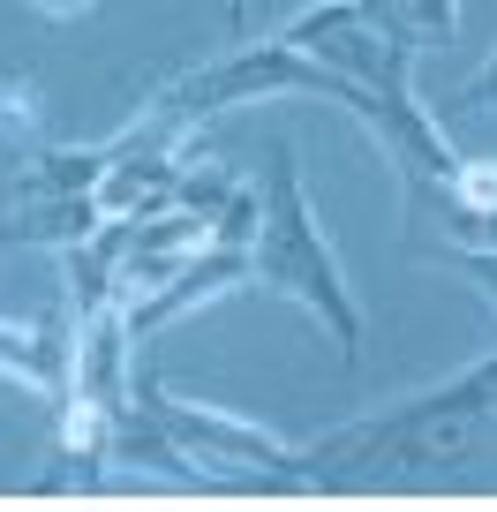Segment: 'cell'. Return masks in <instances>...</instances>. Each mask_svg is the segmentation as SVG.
<instances>
[{
  "label": "cell",
  "instance_id": "cell-1",
  "mask_svg": "<svg viewBox=\"0 0 497 512\" xmlns=\"http://www.w3.org/2000/svg\"><path fill=\"white\" fill-rule=\"evenodd\" d=\"M490 422H497V354L475 362V369H460V377L437 384V392L377 407V415H362V422H339L302 460H309V482L354 475V467H437V460H460Z\"/></svg>",
  "mask_w": 497,
  "mask_h": 512
},
{
  "label": "cell",
  "instance_id": "cell-2",
  "mask_svg": "<svg viewBox=\"0 0 497 512\" xmlns=\"http://www.w3.org/2000/svg\"><path fill=\"white\" fill-rule=\"evenodd\" d=\"M249 256H257V287L264 294L302 302L309 317L332 332V347L347 354V362L362 354V302H354L339 256L324 249V226H317V211H309L294 144H272V159H264V219H257Z\"/></svg>",
  "mask_w": 497,
  "mask_h": 512
},
{
  "label": "cell",
  "instance_id": "cell-3",
  "mask_svg": "<svg viewBox=\"0 0 497 512\" xmlns=\"http://www.w3.org/2000/svg\"><path fill=\"white\" fill-rule=\"evenodd\" d=\"M249 98H332V106H347L354 121L369 113V91L354 76H339L332 61H317V53H302L294 38H264V46H241V53H226V61H211V68H196V76H181V83H166L151 106H166L174 121H204V113H219V106H249Z\"/></svg>",
  "mask_w": 497,
  "mask_h": 512
},
{
  "label": "cell",
  "instance_id": "cell-4",
  "mask_svg": "<svg viewBox=\"0 0 497 512\" xmlns=\"http://www.w3.org/2000/svg\"><path fill=\"white\" fill-rule=\"evenodd\" d=\"M129 392H136V407H144V415H159V430L211 475V490H219V482H241V490H264V482H272V490H309V460H302L294 445H279L272 430L226 415V407L174 400V392H166L144 362H136Z\"/></svg>",
  "mask_w": 497,
  "mask_h": 512
},
{
  "label": "cell",
  "instance_id": "cell-5",
  "mask_svg": "<svg viewBox=\"0 0 497 512\" xmlns=\"http://www.w3.org/2000/svg\"><path fill=\"white\" fill-rule=\"evenodd\" d=\"M234 287H257V256L241 249V241H219L211 234L204 249L181 264L166 287H151V294H136V302H121L129 309V339H151V332H166L174 317H189L196 302H219V294H234Z\"/></svg>",
  "mask_w": 497,
  "mask_h": 512
},
{
  "label": "cell",
  "instance_id": "cell-6",
  "mask_svg": "<svg viewBox=\"0 0 497 512\" xmlns=\"http://www.w3.org/2000/svg\"><path fill=\"white\" fill-rule=\"evenodd\" d=\"M0 377H16L23 392L68 407V384H76V332H68V324H16V317H0Z\"/></svg>",
  "mask_w": 497,
  "mask_h": 512
},
{
  "label": "cell",
  "instance_id": "cell-7",
  "mask_svg": "<svg viewBox=\"0 0 497 512\" xmlns=\"http://www.w3.org/2000/svg\"><path fill=\"white\" fill-rule=\"evenodd\" d=\"M129 241H136V219H98L83 241H68L61 264H68V302H76V324L91 309L121 302V264H129Z\"/></svg>",
  "mask_w": 497,
  "mask_h": 512
},
{
  "label": "cell",
  "instance_id": "cell-8",
  "mask_svg": "<svg viewBox=\"0 0 497 512\" xmlns=\"http://www.w3.org/2000/svg\"><path fill=\"white\" fill-rule=\"evenodd\" d=\"M354 16L377 23V31L407 38V46H452V31H460V0H354Z\"/></svg>",
  "mask_w": 497,
  "mask_h": 512
},
{
  "label": "cell",
  "instance_id": "cell-9",
  "mask_svg": "<svg viewBox=\"0 0 497 512\" xmlns=\"http://www.w3.org/2000/svg\"><path fill=\"white\" fill-rule=\"evenodd\" d=\"M452 211H445V241H460L475 219H490L497 211V159H460L452 166Z\"/></svg>",
  "mask_w": 497,
  "mask_h": 512
},
{
  "label": "cell",
  "instance_id": "cell-10",
  "mask_svg": "<svg viewBox=\"0 0 497 512\" xmlns=\"http://www.w3.org/2000/svg\"><path fill=\"white\" fill-rule=\"evenodd\" d=\"M38 121H46L38 83H31V76H0V144H8V151L38 144Z\"/></svg>",
  "mask_w": 497,
  "mask_h": 512
},
{
  "label": "cell",
  "instance_id": "cell-11",
  "mask_svg": "<svg viewBox=\"0 0 497 512\" xmlns=\"http://www.w3.org/2000/svg\"><path fill=\"white\" fill-rule=\"evenodd\" d=\"M430 113H437V121H460V113H497V53H490V61H482L475 76H467L460 91L445 98V106H430Z\"/></svg>",
  "mask_w": 497,
  "mask_h": 512
},
{
  "label": "cell",
  "instance_id": "cell-12",
  "mask_svg": "<svg viewBox=\"0 0 497 512\" xmlns=\"http://www.w3.org/2000/svg\"><path fill=\"white\" fill-rule=\"evenodd\" d=\"M437 264H452L460 279H475V287L497 302V249H475V241H445V249H437Z\"/></svg>",
  "mask_w": 497,
  "mask_h": 512
},
{
  "label": "cell",
  "instance_id": "cell-13",
  "mask_svg": "<svg viewBox=\"0 0 497 512\" xmlns=\"http://www.w3.org/2000/svg\"><path fill=\"white\" fill-rule=\"evenodd\" d=\"M31 8H46V16H83L91 0H31Z\"/></svg>",
  "mask_w": 497,
  "mask_h": 512
}]
</instances>
